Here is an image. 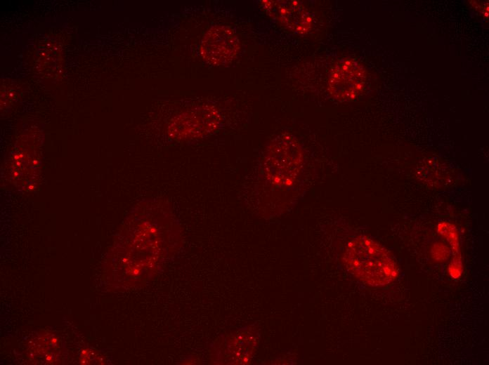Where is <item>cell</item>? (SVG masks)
<instances>
[{
  "instance_id": "cell-1",
  "label": "cell",
  "mask_w": 489,
  "mask_h": 365,
  "mask_svg": "<svg viewBox=\"0 0 489 365\" xmlns=\"http://www.w3.org/2000/svg\"><path fill=\"white\" fill-rule=\"evenodd\" d=\"M346 269L371 286H385L398 275L396 263L380 244L367 236H358L346 245L342 255Z\"/></svg>"
},
{
  "instance_id": "cell-2",
  "label": "cell",
  "mask_w": 489,
  "mask_h": 365,
  "mask_svg": "<svg viewBox=\"0 0 489 365\" xmlns=\"http://www.w3.org/2000/svg\"><path fill=\"white\" fill-rule=\"evenodd\" d=\"M304 164V152L299 140L284 133L275 138L267 149L263 161L265 176L273 186L287 190L298 180Z\"/></svg>"
},
{
  "instance_id": "cell-3",
  "label": "cell",
  "mask_w": 489,
  "mask_h": 365,
  "mask_svg": "<svg viewBox=\"0 0 489 365\" xmlns=\"http://www.w3.org/2000/svg\"><path fill=\"white\" fill-rule=\"evenodd\" d=\"M365 81L364 67L356 60H346L339 62L331 71L328 89L336 100L350 101L363 91Z\"/></svg>"
},
{
  "instance_id": "cell-4",
  "label": "cell",
  "mask_w": 489,
  "mask_h": 365,
  "mask_svg": "<svg viewBox=\"0 0 489 365\" xmlns=\"http://www.w3.org/2000/svg\"><path fill=\"white\" fill-rule=\"evenodd\" d=\"M240 49L239 39L233 29L227 26L211 27L204 36L200 45L202 58L213 65H223L231 62Z\"/></svg>"
},
{
  "instance_id": "cell-5",
  "label": "cell",
  "mask_w": 489,
  "mask_h": 365,
  "mask_svg": "<svg viewBox=\"0 0 489 365\" xmlns=\"http://www.w3.org/2000/svg\"><path fill=\"white\" fill-rule=\"evenodd\" d=\"M261 5L268 15L295 34H306L312 28L310 13L298 1L266 0L261 1Z\"/></svg>"
},
{
  "instance_id": "cell-6",
  "label": "cell",
  "mask_w": 489,
  "mask_h": 365,
  "mask_svg": "<svg viewBox=\"0 0 489 365\" xmlns=\"http://www.w3.org/2000/svg\"><path fill=\"white\" fill-rule=\"evenodd\" d=\"M220 121L219 112L213 107H199L183 113L172 122L174 137L187 139L215 129Z\"/></svg>"
}]
</instances>
